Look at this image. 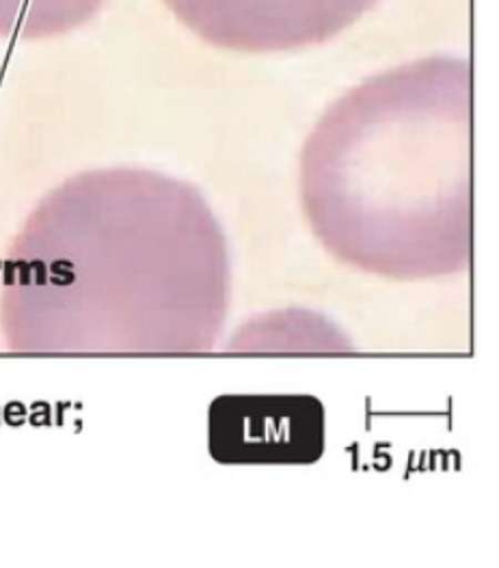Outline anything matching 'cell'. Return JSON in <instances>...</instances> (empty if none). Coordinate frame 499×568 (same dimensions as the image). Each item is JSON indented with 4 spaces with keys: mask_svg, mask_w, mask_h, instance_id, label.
<instances>
[{
    "mask_svg": "<svg viewBox=\"0 0 499 568\" xmlns=\"http://www.w3.org/2000/svg\"><path fill=\"white\" fill-rule=\"evenodd\" d=\"M227 244L200 191L102 169L50 191L7 262L4 333L20 353H197L221 331Z\"/></svg>",
    "mask_w": 499,
    "mask_h": 568,
    "instance_id": "1",
    "label": "cell"
},
{
    "mask_svg": "<svg viewBox=\"0 0 499 568\" xmlns=\"http://www.w3.org/2000/svg\"><path fill=\"white\" fill-rule=\"evenodd\" d=\"M305 214L333 253L387 275L455 273L471 257L473 74L441 54L337 100L303 148Z\"/></svg>",
    "mask_w": 499,
    "mask_h": 568,
    "instance_id": "2",
    "label": "cell"
},
{
    "mask_svg": "<svg viewBox=\"0 0 499 568\" xmlns=\"http://www.w3.org/2000/svg\"><path fill=\"white\" fill-rule=\"evenodd\" d=\"M197 38L234 52H288L337 38L378 0H163Z\"/></svg>",
    "mask_w": 499,
    "mask_h": 568,
    "instance_id": "3",
    "label": "cell"
},
{
    "mask_svg": "<svg viewBox=\"0 0 499 568\" xmlns=\"http://www.w3.org/2000/svg\"><path fill=\"white\" fill-rule=\"evenodd\" d=\"M316 396H221L208 410L210 456L221 465H314L325 454Z\"/></svg>",
    "mask_w": 499,
    "mask_h": 568,
    "instance_id": "4",
    "label": "cell"
},
{
    "mask_svg": "<svg viewBox=\"0 0 499 568\" xmlns=\"http://www.w3.org/2000/svg\"><path fill=\"white\" fill-rule=\"evenodd\" d=\"M106 0H0V38L48 40L86 24Z\"/></svg>",
    "mask_w": 499,
    "mask_h": 568,
    "instance_id": "5",
    "label": "cell"
}]
</instances>
